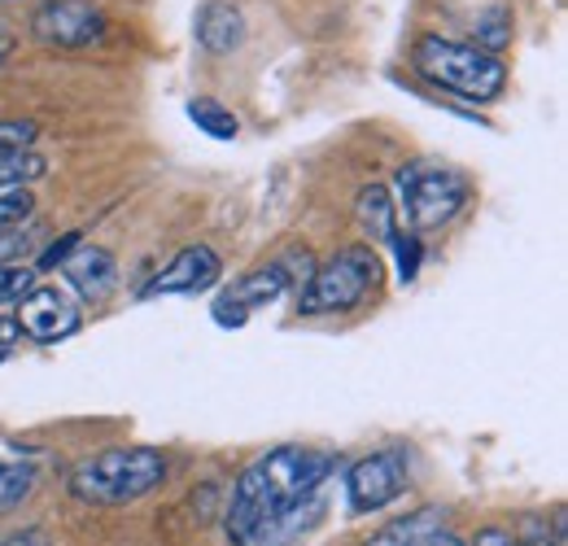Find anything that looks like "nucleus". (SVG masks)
Wrapping results in <instances>:
<instances>
[{
	"instance_id": "5",
	"label": "nucleus",
	"mask_w": 568,
	"mask_h": 546,
	"mask_svg": "<svg viewBox=\"0 0 568 546\" xmlns=\"http://www.w3.org/2000/svg\"><path fill=\"white\" fill-rule=\"evenodd\" d=\"M473 198L468 180L437 162H407L398 171V198L394 205L407 214L412 232H437L446 228Z\"/></svg>"
},
{
	"instance_id": "4",
	"label": "nucleus",
	"mask_w": 568,
	"mask_h": 546,
	"mask_svg": "<svg viewBox=\"0 0 568 546\" xmlns=\"http://www.w3.org/2000/svg\"><path fill=\"white\" fill-rule=\"evenodd\" d=\"M381 289V254L372 245H346L328 263L306 275V289L297 297V315H337L355 311Z\"/></svg>"
},
{
	"instance_id": "7",
	"label": "nucleus",
	"mask_w": 568,
	"mask_h": 546,
	"mask_svg": "<svg viewBox=\"0 0 568 546\" xmlns=\"http://www.w3.org/2000/svg\"><path fill=\"white\" fill-rule=\"evenodd\" d=\"M22 333L40 345H58L79 333L83 315H79V302H74L67 289L58 284H36L27 297H18V315Z\"/></svg>"
},
{
	"instance_id": "30",
	"label": "nucleus",
	"mask_w": 568,
	"mask_h": 546,
	"mask_svg": "<svg viewBox=\"0 0 568 546\" xmlns=\"http://www.w3.org/2000/svg\"><path fill=\"white\" fill-rule=\"evenodd\" d=\"M0 358H4V354H0Z\"/></svg>"
},
{
	"instance_id": "6",
	"label": "nucleus",
	"mask_w": 568,
	"mask_h": 546,
	"mask_svg": "<svg viewBox=\"0 0 568 546\" xmlns=\"http://www.w3.org/2000/svg\"><path fill=\"white\" fill-rule=\"evenodd\" d=\"M31 36L53 53H74L105 36V13L88 0H44L31 13Z\"/></svg>"
},
{
	"instance_id": "27",
	"label": "nucleus",
	"mask_w": 568,
	"mask_h": 546,
	"mask_svg": "<svg viewBox=\"0 0 568 546\" xmlns=\"http://www.w3.org/2000/svg\"><path fill=\"white\" fill-rule=\"evenodd\" d=\"M0 546H49V534L44 529H22V534L0 538Z\"/></svg>"
},
{
	"instance_id": "24",
	"label": "nucleus",
	"mask_w": 568,
	"mask_h": 546,
	"mask_svg": "<svg viewBox=\"0 0 568 546\" xmlns=\"http://www.w3.org/2000/svg\"><path fill=\"white\" fill-rule=\"evenodd\" d=\"M525 529H529V538L516 546H565V516H556V534H547L538 520H529Z\"/></svg>"
},
{
	"instance_id": "21",
	"label": "nucleus",
	"mask_w": 568,
	"mask_h": 546,
	"mask_svg": "<svg viewBox=\"0 0 568 546\" xmlns=\"http://www.w3.org/2000/svg\"><path fill=\"white\" fill-rule=\"evenodd\" d=\"M27 219H31V193H27V189L0 193V232H9V228H22Z\"/></svg>"
},
{
	"instance_id": "15",
	"label": "nucleus",
	"mask_w": 568,
	"mask_h": 546,
	"mask_svg": "<svg viewBox=\"0 0 568 546\" xmlns=\"http://www.w3.org/2000/svg\"><path fill=\"white\" fill-rule=\"evenodd\" d=\"M473 49H481V53H490L498 58L507 44H511V9L507 4H490V9H481L477 18H473Z\"/></svg>"
},
{
	"instance_id": "19",
	"label": "nucleus",
	"mask_w": 568,
	"mask_h": 546,
	"mask_svg": "<svg viewBox=\"0 0 568 546\" xmlns=\"http://www.w3.org/2000/svg\"><path fill=\"white\" fill-rule=\"evenodd\" d=\"M31 245H36V228H9V232H0V272L13 267V263H22L31 254Z\"/></svg>"
},
{
	"instance_id": "18",
	"label": "nucleus",
	"mask_w": 568,
	"mask_h": 546,
	"mask_svg": "<svg viewBox=\"0 0 568 546\" xmlns=\"http://www.w3.org/2000/svg\"><path fill=\"white\" fill-rule=\"evenodd\" d=\"M36 489V468L22 459H0V512L18 507L27 494Z\"/></svg>"
},
{
	"instance_id": "8",
	"label": "nucleus",
	"mask_w": 568,
	"mask_h": 546,
	"mask_svg": "<svg viewBox=\"0 0 568 546\" xmlns=\"http://www.w3.org/2000/svg\"><path fill=\"white\" fill-rule=\"evenodd\" d=\"M403 489H407V459H403V451L367 455V459H358L355 468L346 473V503H351V516H367V512L389 507Z\"/></svg>"
},
{
	"instance_id": "17",
	"label": "nucleus",
	"mask_w": 568,
	"mask_h": 546,
	"mask_svg": "<svg viewBox=\"0 0 568 546\" xmlns=\"http://www.w3.org/2000/svg\"><path fill=\"white\" fill-rule=\"evenodd\" d=\"M49 171V162L40 153H13V158H0V193H13V189H27L31 180H40Z\"/></svg>"
},
{
	"instance_id": "23",
	"label": "nucleus",
	"mask_w": 568,
	"mask_h": 546,
	"mask_svg": "<svg viewBox=\"0 0 568 546\" xmlns=\"http://www.w3.org/2000/svg\"><path fill=\"white\" fill-rule=\"evenodd\" d=\"M79 245H83V236H79V232H67L62 241H53V245H49V250L40 254V263H36V275H40V272H53V267H62V263L71 259Z\"/></svg>"
},
{
	"instance_id": "9",
	"label": "nucleus",
	"mask_w": 568,
	"mask_h": 546,
	"mask_svg": "<svg viewBox=\"0 0 568 546\" xmlns=\"http://www.w3.org/2000/svg\"><path fill=\"white\" fill-rule=\"evenodd\" d=\"M293 284H297V272L284 267V259H276V263H267V267H258V272L241 275L232 289H223L219 302H214V320H219L223 328H241L258 306H272V302L284 297Z\"/></svg>"
},
{
	"instance_id": "13",
	"label": "nucleus",
	"mask_w": 568,
	"mask_h": 546,
	"mask_svg": "<svg viewBox=\"0 0 568 546\" xmlns=\"http://www.w3.org/2000/svg\"><path fill=\"white\" fill-rule=\"evenodd\" d=\"M437 529H446V512H442V507H420V512L398 516V520H389L385 529H376L363 546H420L428 534H437Z\"/></svg>"
},
{
	"instance_id": "3",
	"label": "nucleus",
	"mask_w": 568,
	"mask_h": 546,
	"mask_svg": "<svg viewBox=\"0 0 568 546\" xmlns=\"http://www.w3.org/2000/svg\"><path fill=\"white\" fill-rule=\"evenodd\" d=\"M412 67L425 74L428 83L446 88L450 97L459 101H495L498 92L507 88V67L473 49V44H459V40H446V36H420L416 49H412Z\"/></svg>"
},
{
	"instance_id": "2",
	"label": "nucleus",
	"mask_w": 568,
	"mask_h": 546,
	"mask_svg": "<svg viewBox=\"0 0 568 546\" xmlns=\"http://www.w3.org/2000/svg\"><path fill=\"white\" fill-rule=\"evenodd\" d=\"M166 481V459L149 446H114L71 473V494L92 507H128Z\"/></svg>"
},
{
	"instance_id": "1",
	"label": "nucleus",
	"mask_w": 568,
	"mask_h": 546,
	"mask_svg": "<svg viewBox=\"0 0 568 546\" xmlns=\"http://www.w3.org/2000/svg\"><path fill=\"white\" fill-rule=\"evenodd\" d=\"M337 473L333 451L276 446L258 455L232 485L227 538L232 546H293L320 520V489Z\"/></svg>"
},
{
	"instance_id": "25",
	"label": "nucleus",
	"mask_w": 568,
	"mask_h": 546,
	"mask_svg": "<svg viewBox=\"0 0 568 546\" xmlns=\"http://www.w3.org/2000/svg\"><path fill=\"white\" fill-rule=\"evenodd\" d=\"M516 543H520V538H516L511 529H503V525H486L473 543H464V546H516Z\"/></svg>"
},
{
	"instance_id": "16",
	"label": "nucleus",
	"mask_w": 568,
	"mask_h": 546,
	"mask_svg": "<svg viewBox=\"0 0 568 546\" xmlns=\"http://www.w3.org/2000/svg\"><path fill=\"white\" fill-rule=\"evenodd\" d=\"M189 119H193V123H197L211 140H236V132H241L236 114H232V110H223V105L211 101V97L189 101Z\"/></svg>"
},
{
	"instance_id": "11",
	"label": "nucleus",
	"mask_w": 568,
	"mask_h": 546,
	"mask_svg": "<svg viewBox=\"0 0 568 546\" xmlns=\"http://www.w3.org/2000/svg\"><path fill=\"white\" fill-rule=\"evenodd\" d=\"M62 272H67L71 289L83 302H101V297H110L114 284H119V263H114V254L101 250V245H79L71 259L62 263Z\"/></svg>"
},
{
	"instance_id": "26",
	"label": "nucleus",
	"mask_w": 568,
	"mask_h": 546,
	"mask_svg": "<svg viewBox=\"0 0 568 546\" xmlns=\"http://www.w3.org/2000/svg\"><path fill=\"white\" fill-rule=\"evenodd\" d=\"M22 337H27V333H22V324H18L13 315H0V354H9Z\"/></svg>"
},
{
	"instance_id": "20",
	"label": "nucleus",
	"mask_w": 568,
	"mask_h": 546,
	"mask_svg": "<svg viewBox=\"0 0 568 546\" xmlns=\"http://www.w3.org/2000/svg\"><path fill=\"white\" fill-rule=\"evenodd\" d=\"M389 245H394V254H398V280L412 284V280L420 275V236H416V232H398Z\"/></svg>"
},
{
	"instance_id": "29",
	"label": "nucleus",
	"mask_w": 568,
	"mask_h": 546,
	"mask_svg": "<svg viewBox=\"0 0 568 546\" xmlns=\"http://www.w3.org/2000/svg\"><path fill=\"white\" fill-rule=\"evenodd\" d=\"M9 49H13V44H9V36L0 31V67H4V58H9Z\"/></svg>"
},
{
	"instance_id": "28",
	"label": "nucleus",
	"mask_w": 568,
	"mask_h": 546,
	"mask_svg": "<svg viewBox=\"0 0 568 546\" xmlns=\"http://www.w3.org/2000/svg\"><path fill=\"white\" fill-rule=\"evenodd\" d=\"M420 546H464V543H459V538H455L450 529H437V534H428V538Z\"/></svg>"
},
{
	"instance_id": "12",
	"label": "nucleus",
	"mask_w": 568,
	"mask_h": 546,
	"mask_svg": "<svg viewBox=\"0 0 568 546\" xmlns=\"http://www.w3.org/2000/svg\"><path fill=\"white\" fill-rule=\"evenodd\" d=\"M197 44H202L211 58L236 53V49L245 44V18H241V9L227 4V0L202 4V13H197Z\"/></svg>"
},
{
	"instance_id": "22",
	"label": "nucleus",
	"mask_w": 568,
	"mask_h": 546,
	"mask_svg": "<svg viewBox=\"0 0 568 546\" xmlns=\"http://www.w3.org/2000/svg\"><path fill=\"white\" fill-rule=\"evenodd\" d=\"M36 123H0V158H13V153H27L36 144Z\"/></svg>"
},
{
	"instance_id": "14",
	"label": "nucleus",
	"mask_w": 568,
	"mask_h": 546,
	"mask_svg": "<svg viewBox=\"0 0 568 546\" xmlns=\"http://www.w3.org/2000/svg\"><path fill=\"white\" fill-rule=\"evenodd\" d=\"M358 228L372 236V241H381V245H389L403 228H398V205L389 198V189H381V184H372V189H363L358 193Z\"/></svg>"
},
{
	"instance_id": "10",
	"label": "nucleus",
	"mask_w": 568,
	"mask_h": 546,
	"mask_svg": "<svg viewBox=\"0 0 568 546\" xmlns=\"http://www.w3.org/2000/svg\"><path fill=\"white\" fill-rule=\"evenodd\" d=\"M219 275H223V263H219L211 245H184L166 267H158L144 280L141 297L144 302H153V297H193V293L214 289Z\"/></svg>"
}]
</instances>
